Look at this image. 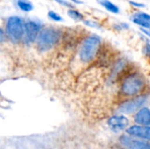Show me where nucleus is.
Wrapping results in <instances>:
<instances>
[{"label":"nucleus","mask_w":150,"mask_h":149,"mask_svg":"<svg viewBox=\"0 0 150 149\" xmlns=\"http://www.w3.org/2000/svg\"><path fill=\"white\" fill-rule=\"evenodd\" d=\"M42 26L41 25L35 20H28L25 23V34L24 40L25 43H33L36 41V39L40 32Z\"/></svg>","instance_id":"423d86ee"},{"label":"nucleus","mask_w":150,"mask_h":149,"mask_svg":"<svg viewBox=\"0 0 150 149\" xmlns=\"http://www.w3.org/2000/svg\"><path fill=\"white\" fill-rule=\"evenodd\" d=\"M68 15H69V17H70L72 19H74L76 21H83L84 20L83 14L75 9H69L68 11Z\"/></svg>","instance_id":"4468645a"},{"label":"nucleus","mask_w":150,"mask_h":149,"mask_svg":"<svg viewBox=\"0 0 150 149\" xmlns=\"http://www.w3.org/2000/svg\"><path fill=\"white\" fill-rule=\"evenodd\" d=\"M83 23L88 25V26H91V27H95V28H100V25L94 22V21H91V20H83Z\"/></svg>","instance_id":"a211bd4d"},{"label":"nucleus","mask_w":150,"mask_h":149,"mask_svg":"<svg viewBox=\"0 0 150 149\" xmlns=\"http://www.w3.org/2000/svg\"><path fill=\"white\" fill-rule=\"evenodd\" d=\"M5 31L6 35L11 41L18 42L24 38L25 23L18 16H11L7 20Z\"/></svg>","instance_id":"20e7f679"},{"label":"nucleus","mask_w":150,"mask_h":149,"mask_svg":"<svg viewBox=\"0 0 150 149\" xmlns=\"http://www.w3.org/2000/svg\"><path fill=\"white\" fill-rule=\"evenodd\" d=\"M129 25L127 24V23H119V24H116V25H114V28H115V30H118V31H121V30H127V29H129Z\"/></svg>","instance_id":"dca6fc26"},{"label":"nucleus","mask_w":150,"mask_h":149,"mask_svg":"<svg viewBox=\"0 0 150 149\" xmlns=\"http://www.w3.org/2000/svg\"><path fill=\"white\" fill-rule=\"evenodd\" d=\"M47 16H48V18L50 19H52L54 21H56V22H62V21H63V18H62V16L59 15L58 13H56L54 11H49L47 12Z\"/></svg>","instance_id":"2eb2a0df"},{"label":"nucleus","mask_w":150,"mask_h":149,"mask_svg":"<svg viewBox=\"0 0 150 149\" xmlns=\"http://www.w3.org/2000/svg\"><path fill=\"white\" fill-rule=\"evenodd\" d=\"M129 119L123 114L112 116L107 121L108 126L114 133H119L123 130H127L129 127Z\"/></svg>","instance_id":"0eeeda50"},{"label":"nucleus","mask_w":150,"mask_h":149,"mask_svg":"<svg viewBox=\"0 0 150 149\" xmlns=\"http://www.w3.org/2000/svg\"><path fill=\"white\" fill-rule=\"evenodd\" d=\"M101 46V38L97 34H91L86 37L79 48L78 57L83 63H89L92 61Z\"/></svg>","instance_id":"f257e3e1"},{"label":"nucleus","mask_w":150,"mask_h":149,"mask_svg":"<svg viewBox=\"0 0 150 149\" xmlns=\"http://www.w3.org/2000/svg\"><path fill=\"white\" fill-rule=\"evenodd\" d=\"M134 122L137 126H150V109L143 106L134 114Z\"/></svg>","instance_id":"9d476101"},{"label":"nucleus","mask_w":150,"mask_h":149,"mask_svg":"<svg viewBox=\"0 0 150 149\" xmlns=\"http://www.w3.org/2000/svg\"><path fill=\"white\" fill-rule=\"evenodd\" d=\"M98 2L109 12H112L113 14H119L120 11V7L110 0H98Z\"/></svg>","instance_id":"f8f14e48"},{"label":"nucleus","mask_w":150,"mask_h":149,"mask_svg":"<svg viewBox=\"0 0 150 149\" xmlns=\"http://www.w3.org/2000/svg\"><path fill=\"white\" fill-rule=\"evenodd\" d=\"M61 33L54 28H46L40 31L37 39L36 44L40 50L47 51L52 48L60 40Z\"/></svg>","instance_id":"7ed1b4c3"},{"label":"nucleus","mask_w":150,"mask_h":149,"mask_svg":"<svg viewBox=\"0 0 150 149\" xmlns=\"http://www.w3.org/2000/svg\"><path fill=\"white\" fill-rule=\"evenodd\" d=\"M131 20L141 28L150 29V14L144 11H137L131 16Z\"/></svg>","instance_id":"9b49d317"},{"label":"nucleus","mask_w":150,"mask_h":149,"mask_svg":"<svg viewBox=\"0 0 150 149\" xmlns=\"http://www.w3.org/2000/svg\"><path fill=\"white\" fill-rule=\"evenodd\" d=\"M17 4L18 8L25 12H29L33 9V5L29 0H18Z\"/></svg>","instance_id":"ddd939ff"},{"label":"nucleus","mask_w":150,"mask_h":149,"mask_svg":"<svg viewBox=\"0 0 150 149\" xmlns=\"http://www.w3.org/2000/svg\"><path fill=\"white\" fill-rule=\"evenodd\" d=\"M126 133L128 136L134 139L150 142V126H141L137 125L132 126L126 130Z\"/></svg>","instance_id":"6e6552de"},{"label":"nucleus","mask_w":150,"mask_h":149,"mask_svg":"<svg viewBox=\"0 0 150 149\" xmlns=\"http://www.w3.org/2000/svg\"><path fill=\"white\" fill-rule=\"evenodd\" d=\"M129 4H130L132 6L135 7V8H145V7H146L145 4H143V3H139V2H136V1H133V0H131V1L129 2Z\"/></svg>","instance_id":"f3484780"},{"label":"nucleus","mask_w":150,"mask_h":149,"mask_svg":"<svg viewBox=\"0 0 150 149\" xmlns=\"http://www.w3.org/2000/svg\"><path fill=\"white\" fill-rule=\"evenodd\" d=\"M74 3H76V4H83V2L82 1H80V0H72Z\"/></svg>","instance_id":"5701e85b"},{"label":"nucleus","mask_w":150,"mask_h":149,"mask_svg":"<svg viewBox=\"0 0 150 149\" xmlns=\"http://www.w3.org/2000/svg\"><path fill=\"white\" fill-rule=\"evenodd\" d=\"M6 39V34L2 28H0V42H4Z\"/></svg>","instance_id":"412c9836"},{"label":"nucleus","mask_w":150,"mask_h":149,"mask_svg":"<svg viewBox=\"0 0 150 149\" xmlns=\"http://www.w3.org/2000/svg\"><path fill=\"white\" fill-rule=\"evenodd\" d=\"M145 79L139 73H133L127 76L121 84V92L127 97L136 96L145 88Z\"/></svg>","instance_id":"f03ea898"},{"label":"nucleus","mask_w":150,"mask_h":149,"mask_svg":"<svg viewBox=\"0 0 150 149\" xmlns=\"http://www.w3.org/2000/svg\"><path fill=\"white\" fill-rule=\"evenodd\" d=\"M127 149H134V148H127Z\"/></svg>","instance_id":"b1692460"},{"label":"nucleus","mask_w":150,"mask_h":149,"mask_svg":"<svg viewBox=\"0 0 150 149\" xmlns=\"http://www.w3.org/2000/svg\"><path fill=\"white\" fill-rule=\"evenodd\" d=\"M54 1H55V2H57L59 4H61V5H64V6L69 7V8H70V9H72V7H73L72 4H71V3H69V2H68V1H66V0H54Z\"/></svg>","instance_id":"6ab92c4d"},{"label":"nucleus","mask_w":150,"mask_h":149,"mask_svg":"<svg viewBox=\"0 0 150 149\" xmlns=\"http://www.w3.org/2000/svg\"><path fill=\"white\" fill-rule=\"evenodd\" d=\"M141 31L143 34L147 35L149 38H150V29H145V28H141Z\"/></svg>","instance_id":"4be33fe9"},{"label":"nucleus","mask_w":150,"mask_h":149,"mask_svg":"<svg viewBox=\"0 0 150 149\" xmlns=\"http://www.w3.org/2000/svg\"><path fill=\"white\" fill-rule=\"evenodd\" d=\"M143 53L147 57L150 58V42H147L145 44V46L143 47Z\"/></svg>","instance_id":"aec40b11"},{"label":"nucleus","mask_w":150,"mask_h":149,"mask_svg":"<svg viewBox=\"0 0 150 149\" xmlns=\"http://www.w3.org/2000/svg\"><path fill=\"white\" fill-rule=\"evenodd\" d=\"M147 100L148 98L146 96H139L135 98L125 101L120 105L119 112L124 114L135 113L145 105Z\"/></svg>","instance_id":"39448f33"},{"label":"nucleus","mask_w":150,"mask_h":149,"mask_svg":"<svg viewBox=\"0 0 150 149\" xmlns=\"http://www.w3.org/2000/svg\"><path fill=\"white\" fill-rule=\"evenodd\" d=\"M121 144L127 148L134 149H150V142L134 139L128 135H124L120 137Z\"/></svg>","instance_id":"1a4fd4ad"}]
</instances>
